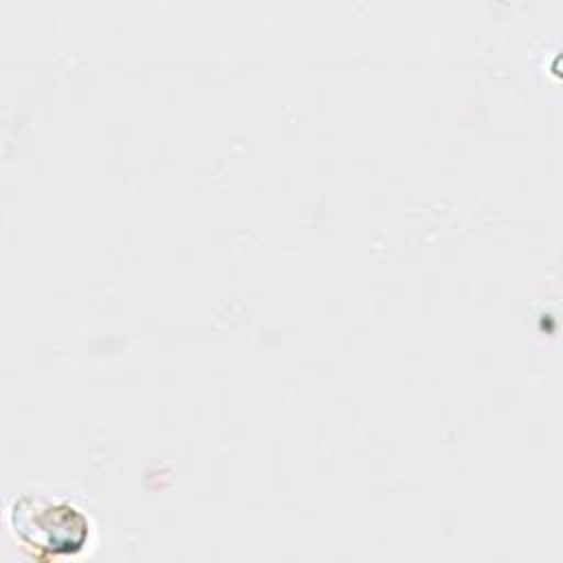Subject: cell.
Returning a JSON list of instances; mask_svg holds the SVG:
<instances>
[{"label": "cell", "mask_w": 563, "mask_h": 563, "mask_svg": "<svg viewBox=\"0 0 563 563\" xmlns=\"http://www.w3.org/2000/svg\"><path fill=\"white\" fill-rule=\"evenodd\" d=\"M13 532L40 554H73L88 539V519L62 501L22 497L11 508Z\"/></svg>", "instance_id": "1"}]
</instances>
